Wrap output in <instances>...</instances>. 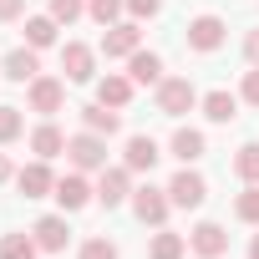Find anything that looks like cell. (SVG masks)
Instances as JSON below:
<instances>
[{"instance_id": "obj_16", "label": "cell", "mask_w": 259, "mask_h": 259, "mask_svg": "<svg viewBox=\"0 0 259 259\" xmlns=\"http://www.w3.org/2000/svg\"><path fill=\"white\" fill-rule=\"evenodd\" d=\"M153 163H158V143L148 133L127 138V168H133V173H153Z\"/></svg>"}, {"instance_id": "obj_31", "label": "cell", "mask_w": 259, "mask_h": 259, "mask_svg": "<svg viewBox=\"0 0 259 259\" xmlns=\"http://www.w3.org/2000/svg\"><path fill=\"white\" fill-rule=\"evenodd\" d=\"M127 11H133V21H153L163 11V0H127Z\"/></svg>"}, {"instance_id": "obj_23", "label": "cell", "mask_w": 259, "mask_h": 259, "mask_svg": "<svg viewBox=\"0 0 259 259\" xmlns=\"http://www.w3.org/2000/svg\"><path fill=\"white\" fill-rule=\"evenodd\" d=\"M36 239L31 234H6V239H0V259H36Z\"/></svg>"}, {"instance_id": "obj_8", "label": "cell", "mask_w": 259, "mask_h": 259, "mask_svg": "<svg viewBox=\"0 0 259 259\" xmlns=\"http://www.w3.org/2000/svg\"><path fill=\"white\" fill-rule=\"evenodd\" d=\"M16 188H21L26 198H46V193L56 188V178H51V168H46V158H36V163H26V168L16 173Z\"/></svg>"}, {"instance_id": "obj_18", "label": "cell", "mask_w": 259, "mask_h": 259, "mask_svg": "<svg viewBox=\"0 0 259 259\" xmlns=\"http://www.w3.org/2000/svg\"><path fill=\"white\" fill-rule=\"evenodd\" d=\"M203 117H208V122H234V117H239V97L224 92V87L208 92V97H203Z\"/></svg>"}, {"instance_id": "obj_1", "label": "cell", "mask_w": 259, "mask_h": 259, "mask_svg": "<svg viewBox=\"0 0 259 259\" xmlns=\"http://www.w3.org/2000/svg\"><path fill=\"white\" fill-rule=\"evenodd\" d=\"M193 107H198V92H193L188 76H163V81H158V112H163V117H183V112H193Z\"/></svg>"}, {"instance_id": "obj_20", "label": "cell", "mask_w": 259, "mask_h": 259, "mask_svg": "<svg viewBox=\"0 0 259 259\" xmlns=\"http://www.w3.org/2000/svg\"><path fill=\"white\" fill-rule=\"evenodd\" d=\"M173 158H178V163H198V158H203V133L178 127V133H173Z\"/></svg>"}, {"instance_id": "obj_11", "label": "cell", "mask_w": 259, "mask_h": 259, "mask_svg": "<svg viewBox=\"0 0 259 259\" xmlns=\"http://www.w3.org/2000/svg\"><path fill=\"white\" fill-rule=\"evenodd\" d=\"M92 193H97V188H92V183H87L81 173H66V178H56V188H51V198H56V203H61L66 213H71V208H81V203H87Z\"/></svg>"}, {"instance_id": "obj_7", "label": "cell", "mask_w": 259, "mask_h": 259, "mask_svg": "<svg viewBox=\"0 0 259 259\" xmlns=\"http://www.w3.org/2000/svg\"><path fill=\"white\" fill-rule=\"evenodd\" d=\"M61 102H66V81H56V76H36L31 81V112H61Z\"/></svg>"}, {"instance_id": "obj_36", "label": "cell", "mask_w": 259, "mask_h": 259, "mask_svg": "<svg viewBox=\"0 0 259 259\" xmlns=\"http://www.w3.org/2000/svg\"><path fill=\"white\" fill-rule=\"evenodd\" d=\"M249 259H259V234H254V244H249Z\"/></svg>"}, {"instance_id": "obj_29", "label": "cell", "mask_w": 259, "mask_h": 259, "mask_svg": "<svg viewBox=\"0 0 259 259\" xmlns=\"http://www.w3.org/2000/svg\"><path fill=\"white\" fill-rule=\"evenodd\" d=\"M81 11H87L81 0H51V16H56L61 26H71V21H81Z\"/></svg>"}, {"instance_id": "obj_21", "label": "cell", "mask_w": 259, "mask_h": 259, "mask_svg": "<svg viewBox=\"0 0 259 259\" xmlns=\"http://www.w3.org/2000/svg\"><path fill=\"white\" fill-rule=\"evenodd\" d=\"M31 148H36V158H56V153H66V138H61V127H36L31 133Z\"/></svg>"}, {"instance_id": "obj_30", "label": "cell", "mask_w": 259, "mask_h": 259, "mask_svg": "<svg viewBox=\"0 0 259 259\" xmlns=\"http://www.w3.org/2000/svg\"><path fill=\"white\" fill-rule=\"evenodd\" d=\"M81 259H117V249H112L107 239H87V244H81Z\"/></svg>"}, {"instance_id": "obj_5", "label": "cell", "mask_w": 259, "mask_h": 259, "mask_svg": "<svg viewBox=\"0 0 259 259\" xmlns=\"http://www.w3.org/2000/svg\"><path fill=\"white\" fill-rule=\"evenodd\" d=\"M168 208H173L168 188H138V193H133V213H138L143 224H163V219H168Z\"/></svg>"}, {"instance_id": "obj_32", "label": "cell", "mask_w": 259, "mask_h": 259, "mask_svg": "<svg viewBox=\"0 0 259 259\" xmlns=\"http://www.w3.org/2000/svg\"><path fill=\"white\" fill-rule=\"evenodd\" d=\"M244 102H249V107H259V66L244 76Z\"/></svg>"}, {"instance_id": "obj_34", "label": "cell", "mask_w": 259, "mask_h": 259, "mask_svg": "<svg viewBox=\"0 0 259 259\" xmlns=\"http://www.w3.org/2000/svg\"><path fill=\"white\" fill-rule=\"evenodd\" d=\"M244 56H249V66H259V31H249V41H244Z\"/></svg>"}, {"instance_id": "obj_9", "label": "cell", "mask_w": 259, "mask_h": 259, "mask_svg": "<svg viewBox=\"0 0 259 259\" xmlns=\"http://www.w3.org/2000/svg\"><path fill=\"white\" fill-rule=\"evenodd\" d=\"M138 41H143L138 21H117V26H107V36H102V51H107V56H133V51H138Z\"/></svg>"}, {"instance_id": "obj_19", "label": "cell", "mask_w": 259, "mask_h": 259, "mask_svg": "<svg viewBox=\"0 0 259 259\" xmlns=\"http://www.w3.org/2000/svg\"><path fill=\"white\" fill-rule=\"evenodd\" d=\"M127 97H133V76H102L97 81V102H107V107H127Z\"/></svg>"}, {"instance_id": "obj_35", "label": "cell", "mask_w": 259, "mask_h": 259, "mask_svg": "<svg viewBox=\"0 0 259 259\" xmlns=\"http://www.w3.org/2000/svg\"><path fill=\"white\" fill-rule=\"evenodd\" d=\"M6 178H11V158H6V153H0V183H6Z\"/></svg>"}, {"instance_id": "obj_3", "label": "cell", "mask_w": 259, "mask_h": 259, "mask_svg": "<svg viewBox=\"0 0 259 259\" xmlns=\"http://www.w3.org/2000/svg\"><path fill=\"white\" fill-rule=\"evenodd\" d=\"M224 31H229V26H224L219 16H193V21H188V46H193V51H219V46H224Z\"/></svg>"}, {"instance_id": "obj_33", "label": "cell", "mask_w": 259, "mask_h": 259, "mask_svg": "<svg viewBox=\"0 0 259 259\" xmlns=\"http://www.w3.org/2000/svg\"><path fill=\"white\" fill-rule=\"evenodd\" d=\"M26 11V0H0V21H16Z\"/></svg>"}, {"instance_id": "obj_13", "label": "cell", "mask_w": 259, "mask_h": 259, "mask_svg": "<svg viewBox=\"0 0 259 259\" xmlns=\"http://www.w3.org/2000/svg\"><path fill=\"white\" fill-rule=\"evenodd\" d=\"M31 234H36V244H41L46 254L66 249V239H71V229H66V219H61V213H46V219H41V224H36Z\"/></svg>"}, {"instance_id": "obj_24", "label": "cell", "mask_w": 259, "mask_h": 259, "mask_svg": "<svg viewBox=\"0 0 259 259\" xmlns=\"http://www.w3.org/2000/svg\"><path fill=\"white\" fill-rule=\"evenodd\" d=\"M183 249H188V239H183V234H168V229H163V234L153 239V249H148V254H153V259H183Z\"/></svg>"}, {"instance_id": "obj_15", "label": "cell", "mask_w": 259, "mask_h": 259, "mask_svg": "<svg viewBox=\"0 0 259 259\" xmlns=\"http://www.w3.org/2000/svg\"><path fill=\"white\" fill-rule=\"evenodd\" d=\"M81 122H87V133H102V138H112L117 127H122L117 107H107V102H92V107H81Z\"/></svg>"}, {"instance_id": "obj_17", "label": "cell", "mask_w": 259, "mask_h": 259, "mask_svg": "<svg viewBox=\"0 0 259 259\" xmlns=\"http://www.w3.org/2000/svg\"><path fill=\"white\" fill-rule=\"evenodd\" d=\"M36 71H41V66H36V46H16V51L6 56V76H11V81H36Z\"/></svg>"}, {"instance_id": "obj_14", "label": "cell", "mask_w": 259, "mask_h": 259, "mask_svg": "<svg viewBox=\"0 0 259 259\" xmlns=\"http://www.w3.org/2000/svg\"><path fill=\"white\" fill-rule=\"evenodd\" d=\"M127 76L143 81V87L163 81V56H158V51H133V56H127Z\"/></svg>"}, {"instance_id": "obj_4", "label": "cell", "mask_w": 259, "mask_h": 259, "mask_svg": "<svg viewBox=\"0 0 259 259\" xmlns=\"http://www.w3.org/2000/svg\"><path fill=\"white\" fill-rule=\"evenodd\" d=\"M203 193H208V183H203L198 173H188V163H183V173L168 183V198H173V208H198V203H203Z\"/></svg>"}, {"instance_id": "obj_12", "label": "cell", "mask_w": 259, "mask_h": 259, "mask_svg": "<svg viewBox=\"0 0 259 259\" xmlns=\"http://www.w3.org/2000/svg\"><path fill=\"white\" fill-rule=\"evenodd\" d=\"M61 71H66V81H92V46L66 41L61 46Z\"/></svg>"}, {"instance_id": "obj_26", "label": "cell", "mask_w": 259, "mask_h": 259, "mask_svg": "<svg viewBox=\"0 0 259 259\" xmlns=\"http://www.w3.org/2000/svg\"><path fill=\"white\" fill-rule=\"evenodd\" d=\"M26 133V117H21V107H0V143H16Z\"/></svg>"}, {"instance_id": "obj_10", "label": "cell", "mask_w": 259, "mask_h": 259, "mask_svg": "<svg viewBox=\"0 0 259 259\" xmlns=\"http://www.w3.org/2000/svg\"><path fill=\"white\" fill-rule=\"evenodd\" d=\"M127 173H133V168H102L97 198H102L107 208H117V203H127V198H133V183H127Z\"/></svg>"}, {"instance_id": "obj_22", "label": "cell", "mask_w": 259, "mask_h": 259, "mask_svg": "<svg viewBox=\"0 0 259 259\" xmlns=\"http://www.w3.org/2000/svg\"><path fill=\"white\" fill-rule=\"evenodd\" d=\"M56 26H61L56 16H31V21H26V46H36V51L51 46V41H56Z\"/></svg>"}, {"instance_id": "obj_6", "label": "cell", "mask_w": 259, "mask_h": 259, "mask_svg": "<svg viewBox=\"0 0 259 259\" xmlns=\"http://www.w3.org/2000/svg\"><path fill=\"white\" fill-rule=\"evenodd\" d=\"M188 249H193V254H203V259H224V249H229V234H224V224H213V219H203V224L193 229V239H188Z\"/></svg>"}, {"instance_id": "obj_28", "label": "cell", "mask_w": 259, "mask_h": 259, "mask_svg": "<svg viewBox=\"0 0 259 259\" xmlns=\"http://www.w3.org/2000/svg\"><path fill=\"white\" fill-rule=\"evenodd\" d=\"M122 6H127V0H92L87 11H92V21H97V26H117V16H122Z\"/></svg>"}, {"instance_id": "obj_2", "label": "cell", "mask_w": 259, "mask_h": 259, "mask_svg": "<svg viewBox=\"0 0 259 259\" xmlns=\"http://www.w3.org/2000/svg\"><path fill=\"white\" fill-rule=\"evenodd\" d=\"M66 158L87 173V168H107V138L102 133H76L71 143H66Z\"/></svg>"}, {"instance_id": "obj_25", "label": "cell", "mask_w": 259, "mask_h": 259, "mask_svg": "<svg viewBox=\"0 0 259 259\" xmlns=\"http://www.w3.org/2000/svg\"><path fill=\"white\" fill-rule=\"evenodd\" d=\"M234 173H239L244 183H259V143H244V148H239V158H234Z\"/></svg>"}, {"instance_id": "obj_27", "label": "cell", "mask_w": 259, "mask_h": 259, "mask_svg": "<svg viewBox=\"0 0 259 259\" xmlns=\"http://www.w3.org/2000/svg\"><path fill=\"white\" fill-rule=\"evenodd\" d=\"M234 213H239L244 224H259V183H249V188L239 193V203H234Z\"/></svg>"}]
</instances>
